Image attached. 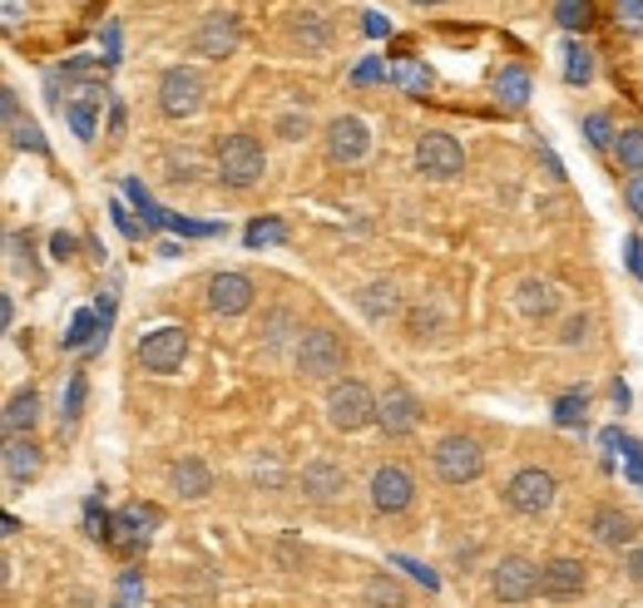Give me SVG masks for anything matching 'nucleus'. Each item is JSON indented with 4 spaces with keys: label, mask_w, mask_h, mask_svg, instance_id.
Listing matches in <instances>:
<instances>
[{
    "label": "nucleus",
    "mask_w": 643,
    "mask_h": 608,
    "mask_svg": "<svg viewBox=\"0 0 643 608\" xmlns=\"http://www.w3.org/2000/svg\"><path fill=\"white\" fill-rule=\"evenodd\" d=\"M402 604H406V594L392 574H372L366 579V608H402Z\"/></svg>",
    "instance_id": "nucleus-26"
},
{
    "label": "nucleus",
    "mask_w": 643,
    "mask_h": 608,
    "mask_svg": "<svg viewBox=\"0 0 643 608\" xmlns=\"http://www.w3.org/2000/svg\"><path fill=\"white\" fill-rule=\"evenodd\" d=\"M0 110H6V130H10V144L15 148H30V154H45V138L30 120H20V100L15 90H0Z\"/></svg>",
    "instance_id": "nucleus-18"
},
{
    "label": "nucleus",
    "mask_w": 643,
    "mask_h": 608,
    "mask_svg": "<svg viewBox=\"0 0 643 608\" xmlns=\"http://www.w3.org/2000/svg\"><path fill=\"white\" fill-rule=\"evenodd\" d=\"M589 529H594V539L604 544V549H624V544H634V519L624 515V509H614V505H599L594 509V519H589Z\"/></svg>",
    "instance_id": "nucleus-16"
},
{
    "label": "nucleus",
    "mask_w": 643,
    "mask_h": 608,
    "mask_svg": "<svg viewBox=\"0 0 643 608\" xmlns=\"http://www.w3.org/2000/svg\"><path fill=\"white\" fill-rule=\"evenodd\" d=\"M104 50H110V60H120V30H104Z\"/></svg>",
    "instance_id": "nucleus-47"
},
{
    "label": "nucleus",
    "mask_w": 643,
    "mask_h": 608,
    "mask_svg": "<svg viewBox=\"0 0 643 608\" xmlns=\"http://www.w3.org/2000/svg\"><path fill=\"white\" fill-rule=\"evenodd\" d=\"M554 307H560V287L554 282H545V277H530V282H520V312L525 317H550Z\"/></svg>",
    "instance_id": "nucleus-22"
},
{
    "label": "nucleus",
    "mask_w": 643,
    "mask_h": 608,
    "mask_svg": "<svg viewBox=\"0 0 643 608\" xmlns=\"http://www.w3.org/2000/svg\"><path fill=\"white\" fill-rule=\"evenodd\" d=\"M114 525L129 529V535H124V544H144V539H149V525H159V509L129 505V509H120V519H114Z\"/></svg>",
    "instance_id": "nucleus-25"
},
{
    "label": "nucleus",
    "mask_w": 643,
    "mask_h": 608,
    "mask_svg": "<svg viewBox=\"0 0 643 608\" xmlns=\"http://www.w3.org/2000/svg\"><path fill=\"white\" fill-rule=\"evenodd\" d=\"M554 495H560V480L545 471V465H525V471H515L510 485H505V505H510L515 515H545V509L554 505Z\"/></svg>",
    "instance_id": "nucleus-2"
},
{
    "label": "nucleus",
    "mask_w": 643,
    "mask_h": 608,
    "mask_svg": "<svg viewBox=\"0 0 643 608\" xmlns=\"http://www.w3.org/2000/svg\"><path fill=\"white\" fill-rule=\"evenodd\" d=\"M159 110L168 114V120H194V114L204 110V80H198L194 70H184V65L164 70V80H159Z\"/></svg>",
    "instance_id": "nucleus-7"
},
{
    "label": "nucleus",
    "mask_w": 643,
    "mask_h": 608,
    "mask_svg": "<svg viewBox=\"0 0 643 608\" xmlns=\"http://www.w3.org/2000/svg\"><path fill=\"white\" fill-rule=\"evenodd\" d=\"M208 307L218 317H242L252 307V282L242 272H214L208 277Z\"/></svg>",
    "instance_id": "nucleus-13"
},
{
    "label": "nucleus",
    "mask_w": 643,
    "mask_h": 608,
    "mask_svg": "<svg viewBox=\"0 0 643 608\" xmlns=\"http://www.w3.org/2000/svg\"><path fill=\"white\" fill-rule=\"evenodd\" d=\"M584 411H589V396H560L554 401V425H584Z\"/></svg>",
    "instance_id": "nucleus-32"
},
{
    "label": "nucleus",
    "mask_w": 643,
    "mask_h": 608,
    "mask_svg": "<svg viewBox=\"0 0 643 608\" xmlns=\"http://www.w3.org/2000/svg\"><path fill=\"white\" fill-rule=\"evenodd\" d=\"M540 594L545 599H579L584 594V564L579 559H550L540 569Z\"/></svg>",
    "instance_id": "nucleus-15"
},
{
    "label": "nucleus",
    "mask_w": 643,
    "mask_h": 608,
    "mask_svg": "<svg viewBox=\"0 0 643 608\" xmlns=\"http://www.w3.org/2000/svg\"><path fill=\"white\" fill-rule=\"evenodd\" d=\"M35 421H40V396H35V391H15V396L6 401V415H0L6 441H10V435H25Z\"/></svg>",
    "instance_id": "nucleus-20"
},
{
    "label": "nucleus",
    "mask_w": 643,
    "mask_h": 608,
    "mask_svg": "<svg viewBox=\"0 0 643 608\" xmlns=\"http://www.w3.org/2000/svg\"><path fill=\"white\" fill-rule=\"evenodd\" d=\"M302 490L326 505V499H336L346 490V471H342V465H332V461H312L308 471H302Z\"/></svg>",
    "instance_id": "nucleus-19"
},
{
    "label": "nucleus",
    "mask_w": 643,
    "mask_h": 608,
    "mask_svg": "<svg viewBox=\"0 0 643 608\" xmlns=\"http://www.w3.org/2000/svg\"><path fill=\"white\" fill-rule=\"evenodd\" d=\"M366 148H372V130H366V120H356V114L332 120V130H326V158H332V164H362Z\"/></svg>",
    "instance_id": "nucleus-10"
},
{
    "label": "nucleus",
    "mask_w": 643,
    "mask_h": 608,
    "mask_svg": "<svg viewBox=\"0 0 643 608\" xmlns=\"http://www.w3.org/2000/svg\"><path fill=\"white\" fill-rule=\"evenodd\" d=\"M416 164H421V174H431V178H460L466 154H460V144L450 134H421Z\"/></svg>",
    "instance_id": "nucleus-11"
},
{
    "label": "nucleus",
    "mask_w": 643,
    "mask_h": 608,
    "mask_svg": "<svg viewBox=\"0 0 643 608\" xmlns=\"http://www.w3.org/2000/svg\"><path fill=\"white\" fill-rule=\"evenodd\" d=\"M90 337H94V317H90V312H80L75 322H70V332H65V347L75 351V347H84Z\"/></svg>",
    "instance_id": "nucleus-36"
},
{
    "label": "nucleus",
    "mask_w": 643,
    "mask_h": 608,
    "mask_svg": "<svg viewBox=\"0 0 643 608\" xmlns=\"http://www.w3.org/2000/svg\"><path fill=\"white\" fill-rule=\"evenodd\" d=\"M490 589L500 604H525L540 594V569H535L525 554H505L500 564L490 569Z\"/></svg>",
    "instance_id": "nucleus-6"
},
{
    "label": "nucleus",
    "mask_w": 643,
    "mask_h": 608,
    "mask_svg": "<svg viewBox=\"0 0 643 608\" xmlns=\"http://www.w3.org/2000/svg\"><path fill=\"white\" fill-rule=\"evenodd\" d=\"M326 421L336 431H362V425L376 421V396L362 387V381H336L326 391Z\"/></svg>",
    "instance_id": "nucleus-3"
},
{
    "label": "nucleus",
    "mask_w": 643,
    "mask_h": 608,
    "mask_svg": "<svg viewBox=\"0 0 643 608\" xmlns=\"http://www.w3.org/2000/svg\"><path fill=\"white\" fill-rule=\"evenodd\" d=\"M386 74H392V70H386L382 60H362V65L352 70V84H376V80H386Z\"/></svg>",
    "instance_id": "nucleus-38"
},
{
    "label": "nucleus",
    "mask_w": 643,
    "mask_h": 608,
    "mask_svg": "<svg viewBox=\"0 0 643 608\" xmlns=\"http://www.w3.org/2000/svg\"><path fill=\"white\" fill-rule=\"evenodd\" d=\"M614 154H619V164H624V168L643 174V130H619Z\"/></svg>",
    "instance_id": "nucleus-27"
},
{
    "label": "nucleus",
    "mask_w": 643,
    "mask_h": 608,
    "mask_svg": "<svg viewBox=\"0 0 643 608\" xmlns=\"http://www.w3.org/2000/svg\"><path fill=\"white\" fill-rule=\"evenodd\" d=\"M282 238H288V228H282L278 218H258V223H248V233H242L248 248H272V243H282Z\"/></svg>",
    "instance_id": "nucleus-30"
},
{
    "label": "nucleus",
    "mask_w": 643,
    "mask_h": 608,
    "mask_svg": "<svg viewBox=\"0 0 643 608\" xmlns=\"http://www.w3.org/2000/svg\"><path fill=\"white\" fill-rule=\"evenodd\" d=\"M40 475V445L30 435H10L6 441V480L10 485H25Z\"/></svg>",
    "instance_id": "nucleus-17"
},
{
    "label": "nucleus",
    "mask_w": 643,
    "mask_h": 608,
    "mask_svg": "<svg viewBox=\"0 0 643 608\" xmlns=\"http://www.w3.org/2000/svg\"><path fill=\"white\" fill-rule=\"evenodd\" d=\"M495 100H500L505 110H520V104L530 100V74H525L520 65L500 70V74H495Z\"/></svg>",
    "instance_id": "nucleus-23"
},
{
    "label": "nucleus",
    "mask_w": 643,
    "mask_h": 608,
    "mask_svg": "<svg viewBox=\"0 0 643 608\" xmlns=\"http://www.w3.org/2000/svg\"><path fill=\"white\" fill-rule=\"evenodd\" d=\"M20 20V0H6V25H15Z\"/></svg>",
    "instance_id": "nucleus-49"
},
{
    "label": "nucleus",
    "mask_w": 643,
    "mask_h": 608,
    "mask_svg": "<svg viewBox=\"0 0 643 608\" xmlns=\"http://www.w3.org/2000/svg\"><path fill=\"white\" fill-rule=\"evenodd\" d=\"M262 168H268V158H262V144L252 134H228L218 144V178L228 188H252L262 178Z\"/></svg>",
    "instance_id": "nucleus-1"
},
{
    "label": "nucleus",
    "mask_w": 643,
    "mask_h": 608,
    "mask_svg": "<svg viewBox=\"0 0 643 608\" xmlns=\"http://www.w3.org/2000/svg\"><path fill=\"white\" fill-rule=\"evenodd\" d=\"M292 35H298L308 50H322V45H326V25H322L318 16H302L298 25H292Z\"/></svg>",
    "instance_id": "nucleus-33"
},
{
    "label": "nucleus",
    "mask_w": 643,
    "mask_h": 608,
    "mask_svg": "<svg viewBox=\"0 0 643 608\" xmlns=\"http://www.w3.org/2000/svg\"><path fill=\"white\" fill-rule=\"evenodd\" d=\"M174 490L184 499H204L208 490H214V475H208V465L198 461V455H184V461L174 465Z\"/></svg>",
    "instance_id": "nucleus-21"
},
{
    "label": "nucleus",
    "mask_w": 643,
    "mask_h": 608,
    "mask_svg": "<svg viewBox=\"0 0 643 608\" xmlns=\"http://www.w3.org/2000/svg\"><path fill=\"white\" fill-rule=\"evenodd\" d=\"M411 6H440V0H411Z\"/></svg>",
    "instance_id": "nucleus-50"
},
{
    "label": "nucleus",
    "mask_w": 643,
    "mask_h": 608,
    "mask_svg": "<svg viewBox=\"0 0 643 608\" xmlns=\"http://www.w3.org/2000/svg\"><path fill=\"white\" fill-rule=\"evenodd\" d=\"M188 357V332L184 327H154L149 337L139 341V361L144 371H159V377H174Z\"/></svg>",
    "instance_id": "nucleus-8"
},
{
    "label": "nucleus",
    "mask_w": 643,
    "mask_h": 608,
    "mask_svg": "<svg viewBox=\"0 0 643 608\" xmlns=\"http://www.w3.org/2000/svg\"><path fill=\"white\" fill-rule=\"evenodd\" d=\"M194 50H198V55H208V60L234 55V50H238V20L228 16V10H214V16H208L204 25H198Z\"/></svg>",
    "instance_id": "nucleus-14"
},
{
    "label": "nucleus",
    "mask_w": 643,
    "mask_h": 608,
    "mask_svg": "<svg viewBox=\"0 0 643 608\" xmlns=\"http://www.w3.org/2000/svg\"><path fill=\"white\" fill-rule=\"evenodd\" d=\"M431 461H436V475L446 480V485H470V480H480V471H485V451L470 435H446V441L431 451Z\"/></svg>",
    "instance_id": "nucleus-4"
},
{
    "label": "nucleus",
    "mask_w": 643,
    "mask_h": 608,
    "mask_svg": "<svg viewBox=\"0 0 643 608\" xmlns=\"http://www.w3.org/2000/svg\"><path fill=\"white\" fill-rule=\"evenodd\" d=\"M50 248H55V258H70V253H75V238H70V233H55Z\"/></svg>",
    "instance_id": "nucleus-45"
},
{
    "label": "nucleus",
    "mask_w": 643,
    "mask_h": 608,
    "mask_svg": "<svg viewBox=\"0 0 643 608\" xmlns=\"http://www.w3.org/2000/svg\"><path fill=\"white\" fill-rule=\"evenodd\" d=\"M624 455H629V475H634L639 490H643V445L639 441H624Z\"/></svg>",
    "instance_id": "nucleus-39"
},
{
    "label": "nucleus",
    "mask_w": 643,
    "mask_h": 608,
    "mask_svg": "<svg viewBox=\"0 0 643 608\" xmlns=\"http://www.w3.org/2000/svg\"><path fill=\"white\" fill-rule=\"evenodd\" d=\"M362 312L372 317V322H382V317H396V307H402V297H396V287L392 282H372V287H362Z\"/></svg>",
    "instance_id": "nucleus-24"
},
{
    "label": "nucleus",
    "mask_w": 643,
    "mask_h": 608,
    "mask_svg": "<svg viewBox=\"0 0 643 608\" xmlns=\"http://www.w3.org/2000/svg\"><path fill=\"white\" fill-rule=\"evenodd\" d=\"M84 411V371H75L70 377V391H65V421H80Z\"/></svg>",
    "instance_id": "nucleus-35"
},
{
    "label": "nucleus",
    "mask_w": 643,
    "mask_h": 608,
    "mask_svg": "<svg viewBox=\"0 0 643 608\" xmlns=\"http://www.w3.org/2000/svg\"><path fill=\"white\" fill-rule=\"evenodd\" d=\"M392 80L402 84L406 94H426V90H431V70L421 65V60H402V65L392 70Z\"/></svg>",
    "instance_id": "nucleus-28"
},
{
    "label": "nucleus",
    "mask_w": 643,
    "mask_h": 608,
    "mask_svg": "<svg viewBox=\"0 0 643 608\" xmlns=\"http://www.w3.org/2000/svg\"><path fill=\"white\" fill-rule=\"evenodd\" d=\"M619 16H624L629 25H643V0H619Z\"/></svg>",
    "instance_id": "nucleus-44"
},
{
    "label": "nucleus",
    "mask_w": 643,
    "mask_h": 608,
    "mask_svg": "<svg viewBox=\"0 0 643 608\" xmlns=\"http://www.w3.org/2000/svg\"><path fill=\"white\" fill-rule=\"evenodd\" d=\"M342 361H346V351H342V337L336 332H326V327H312V332H302L298 341V371L302 377H336L342 371Z\"/></svg>",
    "instance_id": "nucleus-5"
},
{
    "label": "nucleus",
    "mask_w": 643,
    "mask_h": 608,
    "mask_svg": "<svg viewBox=\"0 0 643 608\" xmlns=\"http://www.w3.org/2000/svg\"><path fill=\"white\" fill-rule=\"evenodd\" d=\"M554 20H560L564 30H584L589 20H594V0H560V6H554Z\"/></svg>",
    "instance_id": "nucleus-31"
},
{
    "label": "nucleus",
    "mask_w": 643,
    "mask_h": 608,
    "mask_svg": "<svg viewBox=\"0 0 643 608\" xmlns=\"http://www.w3.org/2000/svg\"><path fill=\"white\" fill-rule=\"evenodd\" d=\"M629 208L639 213V223H643V174L629 178Z\"/></svg>",
    "instance_id": "nucleus-43"
},
{
    "label": "nucleus",
    "mask_w": 643,
    "mask_h": 608,
    "mask_svg": "<svg viewBox=\"0 0 643 608\" xmlns=\"http://www.w3.org/2000/svg\"><path fill=\"white\" fill-rule=\"evenodd\" d=\"M629 574H634V579H643V549H629Z\"/></svg>",
    "instance_id": "nucleus-48"
},
{
    "label": "nucleus",
    "mask_w": 643,
    "mask_h": 608,
    "mask_svg": "<svg viewBox=\"0 0 643 608\" xmlns=\"http://www.w3.org/2000/svg\"><path fill=\"white\" fill-rule=\"evenodd\" d=\"M278 134H282V138H302V134H308V120L288 114V120H278Z\"/></svg>",
    "instance_id": "nucleus-41"
},
{
    "label": "nucleus",
    "mask_w": 643,
    "mask_h": 608,
    "mask_svg": "<svg viewBox=\"0 0 643 608\" xmlns=\"http://www.w3.org/2000/svg\"><path fill=\"white\" fill-rule=\"evenodd\" d=\"M564 80L569 84H589V80H594V55H589L584 45H569L564 50Z\"/></svg>",
    "instance_id": "nucleus-29"
},
{
    "label": "nucleus",
    "mask_w": 643,
    "mask_h": 608,
    "mask_svg": "<svg viewBox=\"0 0 643 608\" xmlns=\"http://www.w3.org/2000/svg\"><path fill=\"white\" fill-rule=\"evenodd\" d=\"M70 124L80 138H94V104H70Z\"/></svg>",
    "instance_id": "nucleus-37"
},
{
    "label": "nucleus",
    "mask_w": 643,
    "mask_h": 608,
    "mask_svg": "<svg viewBox=\"0 0 643 608\" xmlns=\"http://www.w3.org/2000/svg\"><path fill=\"white\" fill-rule=\"evenodd\" d=\"M584 134H589V144H594V148H609V144H614V124H609V114H589V120H584Z\"/></svg>",
    "instance_id": "nucleus-34"
},
{
    "label": "nucleus",
    "mask_w": 643,
    "mask_h": 608,
    "mask_svg": "<svg viewBox=\"0 0 643 608\" xmlns=\"http://www.w3.org/2000/svg\"><path fill=\"white\" fill-rule=\"evenodd\" d=\"M416 499V480L402 465H382V471L372 475V505L376 515H402V509Z\"/></svg>",
    "instance_id": "nucleus-12"
},
{
    "label": "nucleus",
    "mask_w": 643,
    "mask_h": 608,
    "mask_svg": "<svg viewBox=\"0 0 643 608\" xmlns=\"http://www.w3.org/2000/svg\"><path fill=\"white\" fill-rule=\"evenodd\" d=\"M584 327H589V322H584V317H574V322H569V327H564V341H569V347H574V341H579V337H584Z\"/></svg>",
    "instance_id": "nucleus-46"
},
{
    "label": "nucleus",
    "mask_w": 643,
    "mask_h": 608,
    "mask_svg": "<svg viewBox=\"0 0 643 608\" xmlns=\"http://www.w3.org/2000/svg\"><path fill=\"white\" fill-rule=\"evenodd\" d=\"M362 25H366V35H392V20H386L382 10H366Z\"/></svg>",
    "instance_id": "nucleus-40"
},
{
    "label": "nucleus",
    "mask_w": 643,
    "mask_h": 608,
    "mask_svg": "<svg viewBox=\"0 0 643 608\" xmlns=\"http://www.w3.org/2000/svg\"><path fill=\"white\" fill-rule=\"evenodd\" d=\"M376 421H382V435H392V441H402V435H411L421 425V405L402 381H392V387L382 391V401H376Z\"/></svg>",
    "instance_id": "nucleus-9"
},
{
    "label": "nucleus",
    "mask_w": 643,
    "mask_h": 608,
    "mask_svg": "<svg viewBox=\"0 0 643 608\" xmlns=\"http://www.w3.org/2000/svg\"><path fill=\"white\" fill-rule=\"evenodd\" d=\"M624 253H629V268H634V277L643 282V243H639V238H629V243H624Z\"/></svg>",
    "instance_id": "nucleus-42"
}]
</instances>
